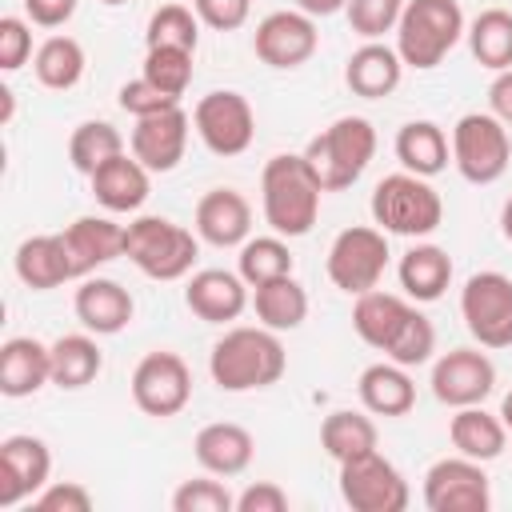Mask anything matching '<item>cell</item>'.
I'll return each instance as SVG.
<instances>
[{"label":"cell","instance_id":"cell-1","mask_svg":"<svg viewBox=\"0 0 512 512\" xmlns=\"http://www.w3.org/2000/svg\"><path fill=\"white\" fill-rule=\"evenodd\" d=\"M288 368V352L280 344V332L264 324H240L228 328L212 352H208V372L220 392H256L272 388Z\"/></svg>","mask_w":512,"mask_h":512},{"label":"cell","instance_id":"cell-2","mask_svg":"<svg viewBox=\"0 0 512 512\" xmlns=\"http://www.w3.org/2000/svg\"><path fill=\"white\" fill-rule=\"evenodd\" d=\"M320 196H324V188L312 176L304 152H280L260 172L264 220L284 240H296V236H308L312 232V224L320 216Z\"/></svg>","mask_w":512,"mask_h":512},{"label":"cell","instance_id":"cell-3","mask_svg":"<svg viewBox=\"0 0 512 512\" xmlns=\"http://www.w3.org/2000/svg\"><path fill=\"white\" fill-rule=\"evenodd\" d=\"M372 156H376V128L364 116H336L304 148V160L324 192L352 188L364 176V168L372 164Z\"/></svg>","mask_w":512,"mask_h":512},{"label":"cell","instance_id":"cell-4","mask_svg":"<svg viewBox=\"0 0 512 512\" xmlns=\"http://www.w3.org/2000/svg\"><path fill=\"white\" fill-rule=\"evenodd\" d=\"M468 32L460 0H408L396 24V52L404 68H436Z\"/></svg>","mask_w":512,"mask_h":512},{"label":"cell","instance_id":"cell-5","mask_svg":"<svg viewBox=\"0 0 512 512\" xmlns=\"http://www.w3.org/2000/svg\"><path fill=\"white\" fill-rule=\"evenodd\" d=\"M372 224L388 236H432L444 224L440 192L416 172H392L372 188Z\"/></svg>","mask_w":512,"mask_h":512},{"label":"cell","instance_id":"cell-6","mask_svg":"<svg viewBox=\"0 0 512 512\" xmlns=\"http://www.w3.org/2000/svg\"><path fill=\"white\" fill-rule=\"evenodd\" d=\"M124 256L148 280H184L200 256V236L168 216H136L124 224Z\"/></svg>","mask_w":512,"mask_h":512},{"label":"cell","instance_id":"cell-7","mask_svg":"<svg viewBox=\"0 0 512 512\" xmlns=\"http://www.w3.org/2000/svg\"><path fill=\"white\" fill-rule=\"evenodd\" d=\"M452 164L468 184H496L508 172L512 160V136L508 124H500L492 112H464L452 124Z\"/></svg>","mask_w":512,"mask_h":512},{"label":"cell","instance_id":"cell-8","mask_svg":"<svg viewBox=\"0 0 512 512\" xmlns=\"http://www.w3.org/2000/svg\"><path fill=\"white\" fill-rule=\"evenodd\" d=\"M388 232L372 228V224H352L344 232H336V240L328 244V260H324V272L328 280L348 292V296H360V292H372L388 268Z\"/></svg>","mask_w":512,"mask_h":512},{"label":"cell","instance_id":"cell-9","mask_svg":"<svg viewBox=\"0 0 512 512\" xmlns=\"http://www.w3.org/2000/svg\"><path fill=\"white\" fill-rule=\"evenodd\" d=\"M460 320L480 348H512V276L472 272L460 288Z\"/></svg>","mask_w":512,"mask_h":512},{"label":"cell","instance_id":"cell-10","mask_svg":"<svg viewBox=\"0 0 512 512\" xmlns=\"http://www.w3.org/2000/svg\"><path fill=\"white\" fill-rule=\"evenodd\" d=\"M340 496L352 512H404L412 500L408 480L380 448L340 464Z\"/></svg>","mask_w":512,"mask_h":512},{"label":"cell","instance_id":"cell-11","mask_svg":"<svg viewBox=\"0 0 512 512\" xmlns=\"http://www.w3.org/2000/svg\"><path fill=\"white\" fill-rule=\"evenodd\" d=\"M192 128H196V136L204 140V148L212 156H240V152L252 148L256 112H252L248 96H240L232 88H216V92L196 100Z\"/></svg>","mask_w":512,"mask_h":512},{"label":"cell","instance_id":"cell-12","mask_svg":"<svg viewBox=\"0 0 512 512\" xmlns=\"http://www.w3.org/2000/svg\"><path fill=\"white\" fill-rule=\"evenodd\" d=\"M132 404L152 416V420H172L188 408L192 400V372L176 352H148L136 368H132Z\"/></svg>","mask_w":512,"mask_h":512},{"label":"cell","instance_id":"cell-13","mask_svg":"<svg viewBox=\"0 0 512 512\" xmlns=\"http://www.w3.org/2000/svg\"><path fill=\"white\" fill-rule=\"evenodd\" d=\"M424 504L428 512H488L492 488L480 460L444 456L424 472Z\"/></svg>","mask_w":512,"mask_h":512},{"label":"cell","instance_id":"cell-14","mask_svg":"<svg viewBox=\"0 0 512 512\" xmlns=\"http://www.w3.org/2000/svg\"><path fill=\"white\" fill-rule=\"evenodd\" d=\"M320 48V32H316V20L300 8H280V12H268L256 32H252V52L260 64L268 68H300L316 56Z\"/></svg>","mask_w":512,"mask_h":512},{"label":"cell","instance_id":"cell-15","mask_svg":"<svg viewBox=\"0 0 512 512\" xmlns=\"http://www.w3.org/2000/svg\"><path fill=\"white\" fill-rule=\"evenodd\" d=\"M432 396L448 408L484 404L496 388V364L480 348H452L432 364Z\"/></svg>","mask_w":512,"mask_h":512},{"label":"cell","instance_id":"cell-16","mask_svg":"<svg viewBox=\"0 0 512 512\" xmlns=\"http://www.w3.org/2000/svg\"><path fill=\"white\" fill-rule=\"evenodd\" d=\"M52 476V452L40 436L16 432L0 440V508L32 500Z\"/></svg>","mask_w":512,"mask_h":512},{"label":"cell","instance_id":"cell-17","mask_svg":"<svg viewBox=\"0 0 512 512\" xmlns=\"http://www.w3.org/2000/svg\"><path fill=\"white\" fill-rule=\"evenodd\" d=\"M188 132H192V116L176 104V108H168V112L140 116V120L132 124L128 148H132V156H136L148 172H172V168L184 160Z\"/></svg>","mask_w":512,"mask_h":512},{"label":"cell","instance_id":"cell-18","mask_svg":"<svg viewBox=\"0 0 512 512\" xmlns=\"http://www.w3.org/2000/svg\"><path fill=\"white\" fill-rule=\"evenodd\" d=\"M184 304L204 324H228V320H240V312L252 304V296H248V284L240 272L200 268L184 284Z\"/></svg>","mask_w":512,"mask_h":512},{"label":"cell","instance_id":"cell-19","mask_svg":"<svg viewBox=\"0 0 512 512\" xmlns=\"http://www.w3.org/2000/svg\"><path fill=\"white\" fill-rule=\"evenodd\" d=\"M72 308H76V320L92 336H116L136 316L132 292L120 280H108V276H84V284L72 296Z\"/></svg>","mask_w":512,"mask_h":512},{"label":"cell","instance_id":"cell-20","mask_svg":"<svg viewBox=\"0 0 512 512\" xmlns=\"http://www.w3.org/2000/svg\"><path fill=\"white\" fill-rule=\"evenodd\" d=\"M196 236L212 248H240L252 232V204L236 188H212L196 200L192 212Z\"/></svg>","mask_w":512,"mask_h":512},{"label":"cell","instance_id":"cell-21","mask_svg":"<svg viewBox=\"0 0 512 512\" xmlns=\"http://www.w3.org/2000/svg\"><path fill=\"white\" fill-rule=\"evenodd\" d=\"M60 236L76 276H92L96 268L124 256V224H116L112 216H76Z\"/></svg>","mask_w":512,"mask_h":512},{"label":"cell","instance_id":"cell-22","mask_svg":"<svg viewBox=\"0 0 512 512\" xmlns=\"http://www.w3.org/2000/svg\"><path fill=\"white\" fill-rule=\"evenodd\" d=\"M44 384H52V344H40L36 336H12L0 344V392L8 400L36 396Z\"/></svg>","mask_w":512,"mask_h":512},{"label":"cell","instance_id":"cell-23","mask_svg":"<svg viewBox=\"0 0 512 512\" xmlns=\"http://www.w3.org/2000/svg\"><path fill=\"white\" fill-rule=\"evenodd\" d=\"M88 180H92L96 204L104 212H116V216L120 212H140L144 200H148V192H152V172L136 156H128V152H120L108 164H100Z\"/></svg>","mask_w":512,"mask_h":512},{"label":"cell","instance_id":"cell-24","mask_svg":"<svg viewBox=\"0 0 512 512\" xmlns=\"http://www.w3.org/2000/svg\"><path fill=\"white\" fill-rule=\"evenodd\" d=\"M400 76H404V60H400L396 44H380V40H364L344 64V84L360 100L392 96L400 88Z\"/></svg>","mask_w":512,"mask_h":512},{"label":"cell","instance_id":"cell-25","mask_svg":"<svg viewBox=\"0 0 512 512\" xmlns=\"http://www.w3.org/2000/svg\"><path fill=\"white\" fill-rule=\"evenodd\" d=\"M412 308H416V300L396 296V292H380V288L360 292L356 304H352V332H356L368 348L388 352V348L396 344L400 328L408 324Z\"/></svg>","mask_w":512,"mask_h":512},{"label":"cell","instance_id":"cell-26","mask_svg":"<svg viewBox=\"0 0 512 512\" xmlns=\"http://www.w3.org/2000/svg\"><path fill=\"white\" fill-rule=\"evenodd\" d=\"M252 452H256L252 432L232 420L204 424L192 440V456L208 476H240L252 464Z\"/></svg>","mask_w":512,"mask_h":512},{"label":"cell","instance_id":"cell-27","mask_svg":"<svg viewBox=\"0 0 512 512\" xmlns=\"http://www.w3.org/2000/svg\"><path fill=\"white\" fill-rule=\"evenodd\" d=\"M16 276L20 284H28L32 292H52L68 280H76L72 272V260H68V248H64V236L60 232H40V236H28L20 240L16 256Z\"/></svg>","mask_w":512,"mask_h":512},{"label":"cell","instance_id":"cell-28","mask_svg":"<svg viewBox=\"0 0 512 512\" xmlns=\"http://www.w3.org/2000/svg\"><path fill=\"white\" fill-rule=\"evenodd\" d=\"M356 396H360L364 412H372V416H408L416 404V384H412L404 364L380 360V364H368L360 372Z\"/></svg>","mask_w":512,"mask_h":512},{"label":"cell","instance_id":"cell-29","mask_svg":"<svg viewBox=\"0 0 512 512\" xmlns=\"http://www.w3.org/2000/svg\"><path fill=\"white\" fill-rule=\"evenodd\" d=\"M396 276H400V288L408 300L416 304H432L448 292L452 284V256L440 248V244H412L400 264H396Z\"/></svg>","mask_w":512,"mask_h":512},{"label":"cell","instance_id":"cell-30","mask_svg":"<svg viewBox=\"0 0 512 512\" xmlns=\"http://www.w3.org/2000/svg\"><path fill=\"white\" fill-rule=\"evenodd\" d=\"M448 440L460 456L468 460H496L504 448H508V428L500 420V412H484V404H468V408H456V416L448 420Z\"/></svg>","mask_w":512,"mask_h":512},{"label":"cell","instance_id":"cell-31","mask_svg":"<svg viewBox=\"0 0 512 512\" xmlns=\"http://www.w3.org/2000/svg\"><path fill=\"white\" fill-rule=\"evenodd\" d=\"M396 160L404 164V172H416V176L432 180L448 168L452 144H448V136L436 120H408L396 132Z\"/></svg>","mask_w":512,"mask_h":512},{"label":"cell","instance_id":"cell-32","mask_svg":"<svg viewBox=\"0 0 512 512\" xmlns=\"http://www.w3.org/2000/svg\"><path fill=\"white\" fill-rule=\"evenodd\" d=\"M252 312H256V320H260L264 328H272V332H292V328H300L304 316H308V292H304V284H300L292 272H288V276H276V280L252 288Z\"/></svg>","mask_w":512,"mask_h":512},{"label":"cell","instance_id":"cell-33","mask_svg":"<svg viewBox=\"0 0 512 512\" xmlns=\"http://www.w3.org/2000/svg\"><path fill=\"white\" fill-rule=\"evenodd\" d=\"M104 368V352L92 332H68L52 340V384L64 392L88 388Z\"/></svg>","mask_w":512,"mask_h":512},{"label":"cell","instance_id":"cell-34","mask_svg":"<svg viewBox=\"0 0 512 512\" xmlns=\"http://www.w3.org/2000/svg\"><path fill=\"white\" fill-rule=\"evenodd\" d=\"M468 52L480 68L504 72L512 68V12L508 8H484L468 24Z\"/></svg>","mask_w":512,"mask_h":512},{"label":"cell","instance_id":"cell-35","mask_svg":"<svg viewBox=\"0 0 512 512\" xmlns=\"http://www.w3.org/2000/svg\"><path fill=\"white\" fill-rule=\"evenodd\" d=\"M320 448H324L336 464L372 452V448H376V424H372V416L352 412V408L328 412L324 424H320Z\"/></svg>","mask_w":512,"mask_h":512},{"label":"cell","instance_id":"cell-36","mask_svg":"<svg viewBox=\"0 0 512 512\" xmlns=\"http://www.w3.org/2000/svg\"><path fill=\"white\" fill-rule=\"evenodd\" d=\"M84 48H80V40H72V36H48L40 48H36V56H32V72H36V80L44 84V88H52V92H68V88H76L80 80H84Z\"/></svg>","mask_w":512,"mask_h":512},{"label":"cell","instance_id":"cell-37","mask_svg":"<svg viewBox=\"0 0 512 512\" xmlns=\"http://www.w3.org/2000/svg\"><path fill=\"white\" fill-rule=\"evenodd\" d=\"M296 268V260H292V252H288V240L284 236H248L244 244H240V256H236V272L244 276V284L248 288H256V284H268V280H276V276H288Z\"/></svg>","mask_w":512,"mask_h":512},{"label":"cell","instance_id":"cell-38","mask_svg":"<svg viewBox=\"0 0 512 512\" xmlns=\"http://www.w3.org/2000/svg\"><path fill=\"white\" fill-rule=\"evenodd\" d=\"M120 152H124V136H120V128H112L108 120H84V124H76L72 136H68V160H72V168L84 172V176H92L100 164H108V160L120 156Z\"/></svg>","mask_w":512,"mask_h":512},{"label":"cell","instance_id":"cell-39","mask_svg":"<svg viewBox=\"0 0 512 512\" xmlns=\"http://www.w3.org/2000/svg\"><path fill=\"white\" fill-rule=\"evenodd\" d=\"M144 44L148 48H184V52H196V44H200V16L188 4H160L148 16Z\"/></svg>","mask_w":512,"mask_h":512},{"label":"cell","instance_id":"cell-40","mask_svg":"<svg viewBox=\"0 0 512 512\" xmlns=\"http://www.w3.org/2000/svg\"><path fill=\"white\" fill-rule=\"evenodd\" d=\"M192 56L196 52H184V48H148L140 76L152 80L160 92L180 100L188 92V84H192Z\"/></svg>","mask_w":512,"mask_h":512},{"label":"cell","instance_id":"cell-41","mask_svg":"<svg viewBox=\"0 0 512 512\" xmlns=\"http://www.w3.org/2000/svg\"><path fill=\"white\" fill-rule=\"evenodd\" d=\"M404 4L408 0H348L344 16H348V28L360 40H380L384 32H396Z\"/></svg>","mask_w":512,"mask_h":512},{"label":"cell","instance_id":"cell-42","mask_svg":"<svg viewBox=\"0 0 512 512\" xmlns=\"http://www.w3.org/2000/svg\"><path fill=\"white\" fill-rule=\"evenodd\" d=\"M432 352H436V328H432V320H428L420 308H412L408 324L400 328L396 344H392L384 356H388L392 364L416 368V364H428V360H432Z\"/></svg>","mask_w":512,"mask_h":512},{"label":"cell","instance_id":"cell-43","mask_svg":"<svg viewBox=\"0 0 512 512\" xmlns=\"http://www.w3.org/2000/svg\"><path fill=\"white\" fill-rule=\"evenodd\" d=\"M172 512H236V496L220 480H184L172 492Z\"/></svg>","mask_w":512,"mask_h":512},{"label":"cell","instance_id":"cell-44","mask_svg":"<svg viewBox=\"0 0 512 512\" xmlns=\"http://www.w3.org/2000/svg\"><path fill=\"white\" fill-rule=\"evenodd\" d=\"M116 100H120V108H124L132 120H140V116H156V112H168V108H176V104H180L176 96L160 92V88H156L152 80H144V76L124 80V84H120V92H116Z\"/></svg>","mask_w":512,"mask_h":512},{"label":"cell","instance_id":"cell-45","mask_svg":"<svg viewBox=\"0 0 512 512\" xmlns=\"http://www.w3.org/2000/svg\"><path fill=\"white\" fill-rule=\"evenodd\" d=\"M36 512H92V492L76 480H48L32 496Z\"/></svg>","mask_w":512,"mask_h":512},{"label":"cell","instance_id":"cell-46","mask_svg":"<svg viewBox=\"0 0 512 512\" xmlns=\"http://www.w3.org/2000/svg\"><path fill=\"white\" fill-rule=\"evenodd\" d=\"M32 56V28L20 16H0V72H16Z\"/></svg>","mask_w":512,"mask_h":512},{"label":"cell","instance_id":"cell-47","mask_svg":"<svg viewBox=\"0 0 512 512\" xmlns=\"http://www.w3.org/2000/svg\"><path fill=\"white\" fill-rule=\"evenodd\" d=\"M192 12L212 32H236V28H244L252 0H192Z\"/></svg>","mask_w":512,"mask_h":512},{"label":"cell","instance_id":"cell-48","mask_svg":"<svg viewBox=\"0 0 512 512\" xmlns=\"http://www.w3.org/2000/svg\"><path fill=\"white\" fill-rule=\"evenodd\" d=\"M288 508V492L272 480H256L236 496V512H284Z\"/></svg>","mask_w":512,"mask_h":512},{"label":"cell","instance_id":"cell-49","mask_svg":"<svg viewBox=\"0 0 512 512\" xmlns=\"http://www.w3.org/2000/svg\"><path fill=\"white\" fill-rule=\"evenodd\" d=\"M76 4L80 0H24V16L40 28H60L76 16Z\"/></svg>","mask_w":512,"mask_h":512},{"label":"cell","instance_id":"cell-50","mask_svg":"<svg viewBox=\"0 0 512 512\" xmlns=\"http://www.w3.org/2000/svg\"><path fill=\"white\" fill-rule=\"evenodd\" d=\"M488 112L500 124L512 128V68H504V72L492 76V84H488Z\"/></svg>","mask_w":512,"mask_h":512},{"label":"cell","instance_id":"cell-51","mask_svg":"<svg viewBox=\"0 0 512 512\" xmlns=\"http://www.w3.org/2000/svg\"><path fill=\"white\" fill-rule=\"evenodd\" d=\"M344 4H348V0H296V8L308 12L312 20H320V16H336V12H344Z\"/></svg>","mask_w":512,"mask_h":512},{"label":"cell","instance_id":"cell-52","mask_svg":"<svg viewBox=\"0 0 512 512\" xmlns=\"http://www.w3.org/2000/svg\"><path fill=\"white\" fill-rule=\"evenodd\" d=\"M500 232H504V240L512 244V196H508L504 208H500Z\"/></svg>","mask_w":512,"mask_h":512},{"label":"cell","instance_id":"cell-53","mask_svg":"<svg viewBox=\"0 0 512 512\" xmlns=\"http://www.w3.org/2000/svg\"><path fill=\"white\" fill-rule=\"evenodd\" d=\"M500 420H504V428L512 432V392H504V400H500Z\"/></svg>","mask_w":512,"mask_h":512},{"label":"cell","instance_id":"cell-54","mask_svg":"<svg viewBox=\"0 0 512 512\" xmlns=\"http://www.w3.org/2000/svg\"><path fill=\"white\" fill-rule=\"evenodd\" d=\"M100 4H128V0H100Z\"/></svg>","mask_w":512,"mask_h":512}]
</instances>
